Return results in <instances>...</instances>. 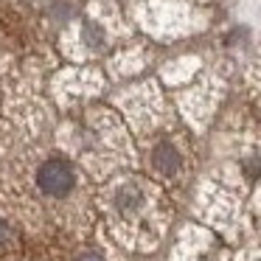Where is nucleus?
I'll return each mask as SVG.
<instances>
[{
    "instance_id": "f03ea898",
    "label": "nucleus",
    "mask_w": 261,
    "mask_h": 261,
    "mask_svg": "<svg viewBox=\"0 0 261 261\" xmlns=\"http://www.w3.org/2000/svg\"><path fill=\"white\" fill-rule=\"evenodd\" d=\"M152 166L160 171V174L171 177V174H177V171H180L182 158H180V152H177L171 143H158V146L152 149Z\"/></svg>"
},
{
    "instance_id": "20e7f679",
    "label": "nucleus",
    "mask_w": 261,
    "mask_h": 261,
    "mask_svg": "<svg viewBox=\"0 0 261 261\" xmlns=\"http://www.w3.org/2000/svg\"><path fill=\"white\" fill-rule=\"evenodd\" d=\"M85 42L90 48H101L104 45V34L96 23H85Z\"/></svg>"
},
{
    "instance_id": "7ed1b4c3",
    "label": "nucleus",
    "mask_w": 261,
    "mask_h": 261,
    "mask_svg": "<svg viewBox=\"0 0 261 261\" xmlns=\"http://www.w3.org/2000/svg\"><path fill=\"white\" fill-rule=\"evenodd\" d=\"M113 205L118 211H124V214H132V211H138L143 205V191L138 186H132V182H124L121 188H115Z\"/></svg>"
},
{
    "instance_id": "423d86ee",
    "label": "nucleus",
    "mask_w": 261,
    "mask_h": 261,
    "mask_svg": "<svg viewBox=\"0 0 261 261\" xmlns=\"http://www.w3.org/2000/svg\"><path fill=\"white\" fill-rule=\"evenodd\" d=\"M79 261H104L101 255H96V253H87V255H82Z\"/></svg>"
},
{
    "instance_id": "f257e3e1",
    "label": "nucleus",
    "mask_w": 261,
    "mask_h": 261,
    "mask_svg": "<svg viewBox=\"0 0 261 261\" xmlns=\"http://www.w3.org/2000/svg\"><path fill=\"white\" fill-rule=\"evenodd\" d=\"M37 186H40L42 194H48V197H65V194L76 186V174L65 160H48V163H42V169L37 171Z\"/></svg>"
},
{
    "instance_id": "39448f33",
    "label": "nucleus",
    "mask_w": 261,
    "mask_h": 261,
    "mask_svg": "<svg viewBox=\"0 0 261 261\" xmlns=\"http://www.w3.org/2000/svg\"><path fill=\"white\" fill-rule=\"evenodd\" d=\"M12 239H14L12 227H9L6 222H0V250H3V247H9V244H12Z\"/></svg>"
}]
</instances>
